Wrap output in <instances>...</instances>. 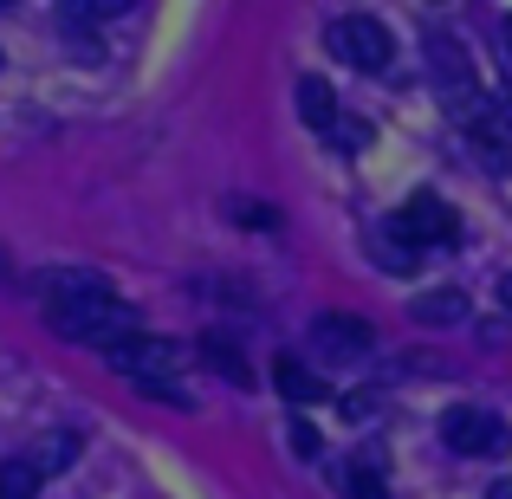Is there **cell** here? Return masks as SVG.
Returning a JSON list of instances; mask_svg holds the SVG:
<instances>
[{"mask_svg":"<svg viewBox=\"0 0 512 499\" xmlns=\"http://www.w3.org/2000/svg\"><path fill=\"white\" fill-rule=\"evenodd\" d=\"M441 441H448L454 454H506V422L487 409H474V402H461V409L441 415Z\"/></svg>","mask_w":512,"mask_h":499,"instance_id":"cell-5","label":"cell"},{"mask_svg":"<svg viewBox=\"0 0 512 499\" xmlns=\"http://www.w3.org/2000/svg\"><path fill=\"white\" fill-rule=\"evenodd\" d=\"M318 357H363L370 350V318H350V312H325L312 325Z\"/></svg>","mask_w":512,"mask_h":499,"instance_id":"cell-7","label":"cell"},{"mask_svg":"<svg viewBox=\"0 0 512 499\" xmlns=\"http://www.w3.org/2000/svg\"><path fill=\"white\" fill-rule=\"evenodd\" d=\"M493 499H512V480H500V487H493Z\"/></svg>","mask_w":512,"mask_h":499,"instance_id":"cell-23","label":"cell"},{"mask_svg":"<svg viewBox=\"0 0 512 499\" xmlns=\"http://www.w3.org/2000/svg\"><path fill=\"white\" fill-rule=\"evenodd\" d=\"M331 143H338V150H370V124H357V117H338Z\"/></svg>","mask_w":512,"mask_h":499,"instance_id":"cell-17","label":"cell"},{"mask_svg":"<svg viewBox=\"0 0 512 499\" xmlns=\"http://www.w3.org/2000/svg\"><path fill=\"white\" fill-rule=\"evenodd\" d=\"M201 357H208V363H214V370H221V376H227V383H240V389H247V383H253V370H247V357H240V350H234V344H227V337H214V331H208V337H201Z\"/></svg>","mask_w":512,"mask_h":499,"instance_id":"cell-14","label":"cell"},{"mask_svg":"<svg viewBox=\"0 0 512 499\" xmlns=\"http://www.w3.org/2000/svg\"><path fill=\"white\" fill-rule=\"evenodd\" d=\"M389 227H396V234L409 240L415 253H422V247H448V240H461V221H454V208H448L441 195H409V208H402Z\"/></svg>","mask_w":512,"mask_h":499,"instance_id":"cell-4","label":"cell"},{"mask_svg":"<svg viewBox=\"0 0 512 499\" xmlns=\"http://www.w3.org/2000/svg\"><path fill=\"white\" fill-rule=\"evenodd\" d=\"M299 117H305V124H312V130H325V137H331V130H338V91H331L325 85V78H312V72H305L299 78Z\"/></svg>","mask_w":512,"mask_h":499,"instance_id":"cell-10","label":"cell"},{"mask_svg":"<svg viewBox=\"0 0 512 499\" xmlns=\"http://www.w3.org/2000/svg\"><path fill=\"white\" fill-rule=\"evenodd\" d=\"M338 480H344V493H350V499H389V487H383V474H376L370 461H350V467H344Z\"/></svg>","mask_w":512,"mask_h":499,"instance_id":"cell-16","label":"cell"},{"mask_svg":"<svg viewBox=\"0 0 512 499\" xmlns=\"http://www.w3.org/2000/svg\"><path fill=\"white\" fill-rule=\"evenodd\" d=\"M39 467L26 461V454H13V461H0V499H33L39 493Z\"/></svg>","mask_w":512,"mask_h":499,"instance_id":"cell-15","label":"cell"},{"mask_svg":"<svg viewBox=\"0 0 512 499\" xmlns=\"http://www.w3.org/2000/svg\"><path fill=\"white\" fill-rule=\"evenodd\" d=\"M292 454L318 461V428H312V422H292Z\"/></svg>","mask_w":512,"mask_h":499,"instance_id":"cell-19","label":"cell"},{"mask_svg":"<svg viewBox=\"0 0 512 499\" xmlns=\"http://www.w3.org/2000/svg\"><path fill=\"white\" fill-rule=\"evenodd\" d=\"M500 46H506V65H512V20H500Z\"/></svg>","mask_w":512,"mask_h":499,"instance_id":"cell-21","label":"cell"},{"mask_svg":"<svg viewBox=\"0 0 512 499\" xmlns=\"http://www.w3.org/2000/svg\"><path fill=\"white\" fill-rule=\"evenodd\" d=\"M26 461H33L39 474H59V467H72V461H78V435H72V428H65V435L52 428V435H39L33 448H26Z\"/></svg>","mask_w":512,"mask_h":499,"instance_id":"cell-13","label":"cell"},{"mask_svg":"<svg viewBox=\"0 0 512 499\" xmlns=\"http://www.w3.org/2000/svg\"><path fill=\"white\" fill-rule=\"evenodd\" d=\"M493 111L506 117V130H512V91H500V98H493Z\"/></svg>","mask_w":512,"mask_h":499,"instance_id":"cell-20","label":"cell"},{"mask_svg":"<svg viewBox=\"0 0 512 499\" xmlns=\"http://www.w3.org/2000/svg\"><path fill=\"white\" fill-rule=\"evenodd\" d=\"M273 383H279V396H286V402H299V409H318V402L331 396V389H325V376H318V370H305L299 357H279V363H273Z\"/></svg>","mask_w":512,"mask_h":499,"instance_id":"cell-9","label":"cell"},{"mask_svg":"<svg viewBox=\"0 0 512 499\" xmlns=\"http://www.w3.org/2000/svg\"><path fill=\"white\" fill-rule=\"evenodd\" d=\"M46 325L72 344H98V350H117L124 337H137V312L104 286L98 273L85 266H65V273L46 279Z\"/></svg>","mask_w":512,"mask_h":499,"instance_id":"cell-1","label":"cell"},{"mask_svg":"<svg viewBox=\"0 0 512 499\" xmlns=\"http://www.w3.org/2000/svg\"><path fill=\"white\" fill-rule=\"evenodd\" d=\"M467 137H474V150H480V163H487V175H512V143L500 137V124H493V117H474V124H467Z\"/></svg>","mask_w":512,"mask_h":499,"instance_id":"cell-12","label":"cell"},{"mask_svg":"<svg viewBox=\"0 0 512 499\" xmlns=\"http://www.w3.org/2000/svg\"><path fill=\"white\" fill-rule=\"evenodd\" d=\"M500 305H506V312H512V273L500 279Z\"/></svg>","mask_w":512,"mask_h":499,"instance_id":"cell-22","label":"cell"},{"mask_svg":"<svg viewBox=\"0 0 512 499\" xmlns=\"http://www.w3.org/2000/svg\"><path fill=\"white\" fill-rule=\"evenodd\" d=\"M422 59H428V78H435V91L448 98V111L461 117V124L487 117V104H480V78H474V59L461 52V39L441 33V26H428V33H422Z\"/></svg>","mask_w":512,"mask_h":499,"instance_id":"cell-2","label":"cell"},{"mask_svg":"<svg viewBox=\"0 0 512 499\" xmlns=\"http://www.w3.org/2000/svg\"><path fill=\"white\" fill-rule=\"evenodd\" d=\"M331 52H338L344 65H357V72H389V26L370 20V13H344V20H331Z\"/></svg>","mask_w":512,"mask_h":499,"instance_id":"cell-3","label":"cell"},{"mask_svg":"<svg viewBox=\"0 0 512 499\" xmlns=\"http://www.w3.org/2000/svg\"><path fill=\"white\" fill-rule=\"evenodd\" d=\"M370 253L383 260V273H415V266H422V253H415L389 221H376V227H370Z\"/></svg>","mask_w":512,"mask_h":499,"instance_id":"cell-11","label":"cell"},{"mask_svg":"<svg viewBox=\"0 0 512 499\" xmlns=\"http://www.w3.org/2000/svg\"><path fill=\"white\" fill-rule=\"evenodd\" d=\"M409 318L415 325H461V318H474V305H467L461 286H428L409 299Z\"/></svg>","mask_w":512,"mask_h":499,"instance_id":"cell-8","label":"cell"},{"mask_svg":"<svg viewBox=\"0 0 512 499\" xmlns=\"http://www.w3.org/2000/svg\"><path fill=\"white\" fill-rule=\"evenodd\" d=\"M104 357H111L124 376H137L143 389H156V376L169 383V370H175V344H169V337H150V331L124 337V344H117V350H104Z\"/></svg>","mask_w":512,"mask_h":499,"instance_id":"cell-6","label":"cell"},{"mask_svg":"<svg viewBox=\"0 0 512 499\" xmlns=\"http://www.w3.org/2000/svg\"><path fill=\"white\" fill-rule=\"evenodd\" d=\"M234 214H240V227H266V234L279 227V208H260V201H234Z\"/></svg>","mask_w":512,"mask_h":499,"instance_id":"cell-18","label":"cell"}]
</instances>
